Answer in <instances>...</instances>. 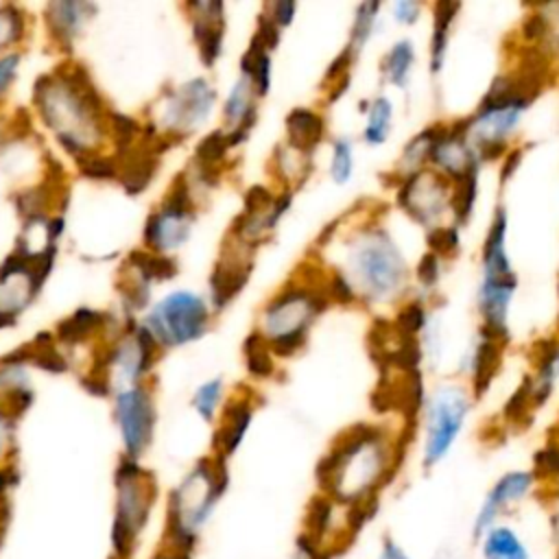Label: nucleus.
<instances>
[{
	"instance_id": "nucleus-1",
	"label": "nucleus",
	"mask_w": 559,
	"mask_h": 559,
	"mask_svg": "<svg viewBox=\"0 0 559 559\" xmlns=\"http://www.w3.org/2000/svg\"><path fill=\"white\" fill-rule=\"evenodd\" d=\"M406 456V437L384 421H358L334 437L321 454L314 478L319 493L341 509L378 507Z\"/></svg>"
},
{
	"instance_id": "nucleus-2",
	"label": "nucleus",
	"mask_w": 559,
	"mask_h": 559,
	"mask_svg": "<svg viewBox=\"0 0 559 559\" xmlns=\"http://www.w3.org/2000/svg\"><path fill=\"white\" fill-rule=\"evenodd\" d=\"M332 227L341 238L338 260L328 266L338 269L356 293L362 308H397L413 293V264L393 231L376 212H362V218L349 227ZM325 264V262H323Z\"/></svg>"
},
{
	"instance_id": "nucleus-3",
	"label": "nucleus",
	"mask_w": 559,
	"mask_h": 559,
	"mask_svg": "<svg viewBox=\"0 0 559 559\" xmlns=\"http://www.w3.org/2000/svg\"><path fill=\"white\" fill-rule=\"evenodd\" d=\"M520 61L493 76L478 105L461 120L480 164L500 162L515 146L526 114L550 79L552 61L533 48L520 46Z\"/></svg>"
},
{
	"instance_id": "nucleus-4",
	"label": "nucleus",
	"mask_w": 559,
	"mask_h": 559,
	"mask_svg": "<svg viewBox=\"0 0 559 559\" xmlns=\"http://www.w3.org/2000/svg\"><path fill=\"white\" fill-rule=\"evenodd\" d=\"M330 306L323 286V264L304 262L262 304L253 332L277 360L293 358L308 345L314 323Z\"/></svg>"
},
{
	"instance_id": "nucleus-5",
	"label": "nucleus",
	"mask_w": 559,
	"mask_h": 559,
	"mask_svg": "<svg viewBox=\"0 0 559 559\" xmlns=\"http://www.w3.org/2000/svg\"><path fill=\"white\" fill-rule=\"evenodd\" d=\"M480 273L476 286L478 330L507 343L511 341L509 314L518 293V271L509 253V214L502 203L491 212L480 253Z\"/></svg>"
},
{
	"instance_id": "nucleus-6",
	"label": "nucleus",
	"mask_w": 559,
	"mask_h": 559,
	"mask_svg": "<svg viewBox=\"0 0 559 559\" xmlns=\"http://www.w3.org/2000/svg\"><path fill=\"white\" fill-rule=\"evenodd\" d=\"M227 461L212 454L194 463L186 478L170 491L168 537L170 548L192 552L201 528L212 518L218 500L227 491Z\"/></svg>"
},
{
	"instance_id": "nucleus-7",
	"label": "nucleus",
	"mask_w": 559,
	"mask_h": 559,
	"mask_svg": "<svg viewBox=\"0 0 559 559\" xmlns=\"http://www.w3.org/2000/svg\"><path fill=\"white\" fill-rule=\"evenodd\" d=\"M474 402L463 380H443L426 393L417 415L419 463L424 469H435L450 456L465 430Z\"/></svg>"
},
{
	"instance_id": "nucleus-8",
	"label": "nucleus",
	"mask_w": 559,
	"mask_h": 559,
	"mask_svg": "<svg viewBox=\"0 0 559 559\" xmlns=\"http://www.w3.org/2000/svg\"><path fill=\"white\" fill-rule=\"evenodd\" d=\"M118 502L114 520V546L118 555H129L138 533L144 528L157 487L148 472H144L133 459H124L118 465L116 474Z\"/></svg>"
},
{
	"instance_id": "nucleus-9",
	"label": "nucleus",
	"mask_w": 559,
	"mask_h": 559,
	"mask_svg": "<svg viewBox=\"0 0 559 559\" xmlns=\"http://www.w3.org/2000/svg\"><path fill=\"white\" fill-rule=\"evenodd\" d=\"M395 207L417 227L430 231L450 221L452 183L430 168L391 181Z\"/></svg>"
},
{
	"instance_id": "nucleus-10",
	"label": "nucleus",
	"mask_w": 559,
	"mask_h": 559,
	"mask_svg": "<svg viewBox=\"0 0 559 559\" xmlns=\"http://www.w3.org/2000/svg\"><path fill=\"white\" fill-rule=\"evenodd\" d=\"M212 323V306L192 290H177L164 297L148 314V330L157 343L173 347L201 338Z\"/></svg>"
},
{
	"instance_id": "nucleus-11",
	"label": "nucleus",
	"mask_w": 559,
	"mask_h": 559,
	"mask_svg": "<svg viewBox=\"0 0 559 559\" xmlns=\"http://www.w3.org/2000/svg\"><path fill=\"white\" fill-rule=\"evenodd\" d=\"M537 487H539V483L531 469H509V472L500 474L493 480V485L487 489V493L474 515V522H472L474 542L489 526L502 522V518L511 509L526 502L537 491Z\"/></svg>"
},
{
	"instance_id": "nucleus-12",
	"label": "nucleus",
	"mask_w": 559,
	"mask_h": 559,
	"mask_svg": "<svg viewBox=\"0 0 559 559\" xmlns=\"http://www.w3.org/2000/svg\"><path fill=\"white\" fill-rule=\"evenodd\" d=\"M428 168L452 186L469 175H480L483 164L467 140L461 120H443L428 157Z\"/></svg>"
},
{
	"instance_id": "nucleus-13",
	"label": "nucleus",
	"mask_w": 559,
	"mask_h": 559,
	"mask_svg": "<svg viewBox=\"0 0 559 559\" xmlns=\"http://www.w3.org/2000/svg\"><path fill=\"white\" fill-rule=\"evenodd\" d=\"M301 533L332 559L336 555H343L356 537L347 524L345 509H341L336 502L319 491L310 498L306 507Z\"/></svg>"
},
{
	"instance_id": "nucleus-14",
	"label": "nucleus",
	"mask_w": 559,
	"mask_h": 559,
	"mask_svg": "<svg viewBox=\"0 0 559 559\" xmlns=\"http://www.w3.org/2000/svg\"><path fill=\"white\" fill-rule=\"evenodd\" d=\"M214 105V85L205 76H194L170 94L164 111V124L170 133H175V138H186L210 118Z\"/></svg>"
},
{
	"instance_id": "nucleus-15",
	"label": "nucleus",
	"mask_w": 559,
	"mask_h": 559,
	"mask_svg": "<svg viewBox=\"0 0 559 559\" xmlns=\"http://www.w3.org/2000/svg\"><path fill=\"white\" fill-rule=\"evenodd\" d=\"M253 247L238 242L236 238H227L221 258L216 260L212 275H210V306L212 310H223L229 306L247 286L249 275L253 271Z\"/></svg>"
},
{
	"instance_id": "nucleus-16",
	"label": "nucleus",
	"mask_w": 559,
	"mask_h": 559,
	"mask_svg": "<svg viewBox=\"0 0 559 559\" xmlns=\"http://www.w3.org/2000/svg\"><path fill=\"white\" fill-rule=\"evenodd\" d=\"M504 352H507V343L480 330L463 352L459 373L465 378V384L474 395V400H480L491 389L496 376L502 369Z\"/></svg>"
},
{
	"instance_id": "nucleus-17",
	"label": "nucleus",
	"mask_w": 559,
	"mask_h": 559,
	"mask_svg": "<svg viewBox=\"0 0 559 559\" xmlns=\"http://www.w3.org/2000/svg\"><path fill=\"white\" fill-rule=\"evenodd\" d=\"M122 439L129 459L140 456L153 437L155 426V408L151 402V395L144 389L127 391L118 397L116 404Z\"/></svg>"
},
{
	"instance_id": "nucleus-18",
	"label": "nucleus",
	"mask_w": 559,
	"mask_h": 559,
	"mask_svg": "<svg viewBox=\"0 0 559 559\" xmlns=\"http://www.w3.org/2000/svg\"><path fill=\"white\" fill-rule=\"evenodd\" d=\"M533 411L537 413L548 404L559 386V336H542L531 345V367L522 378Z\"/></svg>"
},
{
	"instance_id": "nucleus-19",
	"label": "nucleus",
	"mask_w": 559,
	"mask_h": 559,
	"mask_svg": "<svg viewBox=\"0 0 559 559\" xmlns=\"http://www.w3.org/2000/svg\"><path fill=\"white\" fill-rule=\"evenodd\" d=\"M258 111H260V96L255 94V90L245 76H238L223 103V122H225L223 131L227 135V144L231 151L242 146L249 140L258 122Z\"/></svg>"
},
{
	"instance_id": "nucleus-20",
	"label": "nucleus",
	"mask_w": 559,
	"mask_h": 559,
	"mask_svg": "<svg viewBox=\"0 0 559 559\" xmlns=\"http://www.w3.org/2000/svg\"><path fill=\"white\" fill-rule=\"evenodd\" d=\"M190 22L192 37L199 48V57L203 66L212 68L221 55L225 44V4L223 2H190Z\"/></svg>"
},
{
	"instance_id": "nucleus-21",
	"label": "nucleus",
	"mask_w": 559,
	"mask_h": 559,
	"mask_svg": "<svg viewBox=\"0 0 559 559\" xmlns=\"http://www.w3.org/2000/svg\"><path fill=\"white\" fill-rule=\"evenodd\" d=\"M255 417V400L251 391L231 397L221 413V424L214 432V454L229 461L231 454L242 445Z\"/></svg>"
},
{
	"instance_id": "nucleus-22",
	"label": "nucleus",
	"mask_w": 559,
	"mask_h": 559,
	"mask_svg": "<svg viewBox=\"0 0 559 559\" xmlns=\"http://www.w3.org/2000/svg\"><path fill=\"white\" fill-rule=\"evenodd\" d=\"M328 138L325 114L310 105H297L284 116V144L314 157L317 148Z\"/></svg>"
},
{
	"instance_id": "nucleus-23",
	"label": "nucleus",
	"mask_w": 559,
	"mask_h": 559,
	"mask_svg": "<svg viewBox=\"0 0 559 559\" xmlns=\"http://www.w3.org/2000/svg\"><path fill=\"white\" fill-rule=\"evenodd\" d=\"M463 4L461 2H435L430 4V37H428V70L432 76H439L445 70V59L452 41V33L459 20Z\"/></svg>"
},
{
	"instance_id": "nucleus-24",
	"label": "nucleus",
	"mask_w": 559,
	"mask_h": 559,
	"mask_svg": "<svg viewBox=\"0 0 559 559\" xmlns=\"http://www.w3.org/2000/svg\"><path fill=\"white\" fill-rule=\"evenodd\" d=\"M362 116L360 127V140L362 144L371 148H380L391 140V133L395 131V103L386 92H378L365 100H360L358 107Z\"/></svg>"
},
{
	"instance_id": "nucleus-25",
	"label": "nucleus",
	"mask_w": 559,
	"mask_h": 559,
	"mask_svg": "<svg viewBox=\"0 0 559 559\" xmlns=\"http://www.w3.org/2000/svg\"><path fill=\"white\" fill-rule=\"evenodd\" d=\"M417 57L419 52L411 37H400L393 44H389L378 63L382 85L397 92H406L417 68Z\"/></svg>"
},
{
	"instance_id": "nucleus-26",
	"label": "nucleus",
	"mask_w": 559,
	"mask_h": 559,
	"mask_svg": "<svg viewBox=\"0 0 559 559\" xmlns=\"http://www.w3.org/2000/svg\"><path fill=\"white\" fill-rule=\"evenodd\" d=\"M194 214H175L166 210H157L148 216L144 229V242L153 251H170L181 247L192 231Z\"/></svg>"
},
{
	"instance_id": "nucleus-27",
	"label": "nucleus",
	"mask_w": 559,
	"mask_h": 559,
	"mask_svg": "<svg viewBox=\"0 0 559 559\" xmlns=\"http://www.w3.org/2000/svg\"><path fill=\"white\" fill-rule=\"evenodd\" d=\"M480 559H533L520 531L507 522L489 526L478 539Z\"/></svg>"
},
{
	"instance_id": "nucleus-28",
	"label": "nucleus",
	"mask_w": 559,
	"mask_h": 559,
	"mask_svg": "<svg viewBox=\"0 0 559 559\" xmlns=\"http://www.w3.org/2000/svg\"><path fill=\"white\" fill-rule=\"evenodd\" d=\"M441 124H443V120H435V122L421 127L417 133H413L404 142V146H402V151H400V155H397V159L391 168V181L397 179V177H404V175L428 168V157H430L432 144H435V140L441 131Z\"/></svg>"
},
{
	"instance_id": "nucleus-29",
	"label": "nucleus",
	"mask_w": 559,
	"mask_h": 559,
	"mask_svg": "<svg viewBox=\"0 0 559 559\" xmlns=\"http://www.w3.org/2000/svg\"><path fill=\"white\" fill-rule=\"evenodd\" d=\"M271 173L277 181V188H288V190H299L312 175L314 170V157L304 155L288 144L280 142L271 155Z\"/></svg>"
},
{
	"instance_id": "nucleus-30",
	"label": "nucleus",
	"mask_w": 559,
	"mask_h": 559,
	"mask_svg": "<svg viewBox=\"0 0 559 559\" xmlns=\"http://www.w3.org/2000/svg\"><path fill=\"white\" fill-rule=\"evenodd\" d=\"M382 11H384V4L378 0H365L354 7L349 31H347V41L343 46L354 59H360L365 48L376 37V33L382 24Z\"/></svg>"
},
{
	"instance_id": "nucleus-31",
	"label": "nucleus",
	"mask_w": 559,
	"mask_h": 559,
	"mask_svg": "<svg viewBox=\"0 0 559 559\" xmlns=\"http://www.w3.org/2000/svg\"><path fill=\"white\" fill-rule=\"evenodd\" d=\"M240 76H245L251 83L260 100L269 96L273 85V52L253 35L240 57Z\"/></svg>"
},
{
	"instance_id": "nucleus-32",
	"label": "nucleus",
	"mask_w": 559,
	"mask_h": 559,
	"mask_svg": "<svg viewBox=\"0 0 559 559\" xmlns=\"http://www.w3.org/2000/svg\"><path fill=\"white\" fill-rule=\"evenodd\" d=\"M356 173V142L349 135H334L328 144V177L336 186H347Z\"/></svg>"
},
{
	"instance_id": "nucleus-33",
	"label": "nucleus",
	"mask_w": 559,
	"mask_h": 559,
	"mask_svg": "<svg viewBox=\"0 0 559 559\" xmlns=\"http://www.w3.org/2000/svg\"><path fill=\"white\" fill-rule=\"evenodd\" d=\"M445 264L448 262L443 258H439L437 253L424 251L421 258L413 264V293L411 295L430 304L437 288L441 286Z\"/></svg>"
},
{
	"instance_id": "nucleus-34",
	"label": "nucleus",
	"mask_w": 559,
	"mask_h": 559,
	"mask_svg": "<svg viewBox=\"0 0 559 559\" xmlns=\"http://www.w3.org/2000/svg\"><path fill=\"white\" fill-rule=\"evenodd\" d=\"M242 358H245V367L247 373L253 380H271L277 373V358L271 354L269 345L255 334L251 332L245 343H242Z\"/></svg>"
},
{
	"instance_id": "nucleus-35",
	"label": "nucleus",
	"mask_w": 559,
	"mask_h": 559,
	"mask_svg": "<svg viewBox=\"0 0 559 559\" xmlns=\"http://www.w3.org/2000/svg\"><path fill=\"white\" fill-rule=\"evenodd\" d=\"M480 192V175H469L463 181L452 186V205H450V221L465 229V225L474 218L476 203Z\"/></svg>"
},
{
	"instance_id": "nucleus-36",
	"label": "nucleus",
	"mask_w": 559,
	"mask_h": 559,
	"mask_svg": "<svg viewBox=\"0 0 559 559\" xmlns=\"http://www.w3.org/2000/svg\"><path fill=\"white\" fill-rule=\"evenodd\" d=\"M155 168L157 155L153 151H146L144 155H131L124 159V166L120 168V181L129 190V194H138L148 186Z\"/></svg>"
},
{
	"instance_id": "nucleus-37",
	"label": "nucleus",
	"mask_w": 559,
	"mask_h": 559,
	"mask_svg": "<svg viewBox=\"0 0 559 559\" xmlns=\"http://www.w3.org/2000/svg\"><path fill=\"white\" fill-rule=\"evenodd\" d=\"M105 314L103 312H94V310H76L72 317L63 319L57 325V334L61 341L66 343H79L83 338H87V334H92L94 330H98L105 323Z\"/></svg>"
},
{
	"instance_id": "nucleus-38",
	"label": "nucleus",
	"mask_w": 559,
	"mask_h": 559,
	"mask_svg": "<svg viewBox=\"0 0 559 559\" xmlns=\"http://www.w3.org/2000/svg\"><path fill=\"white\" fill-rule=\"evenodd\" d=\"M461 227L454 223H443L430 231H426V251L437 253L439 258H443L445 262L454 260L461 253Z\"/></svg>"
},
{
	"instance_id": "nucleus-39",
	"label": "nucleus",
	"mask_w": 559,
	"mask_h": 559,
	"mask_svg": "<svg viewBox=\"0 0 559 559\" xmlns=\"http://www.w3.org/2000/svg\"><path fill=\"white\" fill-rule=\"evenodd\" d=\"M223 402H225L223 378H212L203 382L192 395V406L203 421H214L218 411L223 408Z\"/></svg>"
},
{
	"instance_id": "nucleus-40",
	"label": "nucleus",
	"mask_w": 559,
	"mask_h": 559,
	"mask_svg": "<svg viewBox=\"0 0 559 559\" xmlns=\"http://www.w3.org/2000/svg\"><path fill=\"white\" fill-rule=\"evenodd\" d=\"M81 9H85L83 4H74V2H61V4H50V31L55 33L57 39L61 41H70L79 26H81Z\"/></svg>"
},
{
	"instance_id": "nucleus-41",
	"label": "nucleus",
	"mask_w": 559,
	"mask_h": 559,
	"mask_svg": "<svg viewBox=\"0 0 559 559\" xmlns=\"http://www.w3.org/2000/svg\"><path fill=\"white\" fill-rule=\"evenodd\" d=\"M131 260H138L133 262V266L138 269L140 277L144 282H151V280H168L177 273V264L175 260L166 258V255H159V253H146V251H133L131 253Z\"/></svg>"
},
{
	"instance_id": "nucleus-42",
	"label": "nucleus",
	"mask_w": 559,
	"mask_h": 559,
	"mask_svg": "<svg viewBox=\"0 0 559 559\" xmlns=\"http://www.w3.org/2000/svg\"><path fill=\"white\" fill-rule=\"evenodd\" d=\"M537 483H559V441L555 437H548V441L535 452L533 467Z\"/></svg>"
},
{
	"instance_id": "nucleus-43",
	"label": "nucleus",
	"mask_w": 559,
	"mask_h": 559,
	"mask_svg": "<svg viewBox=\"0 0 559 559\" xmlns=\"http://www.w3.org/2000/svg\"><path fill=\"white\" fill-rule=\"evenodd\" d=\"M297 11H299V4L293 0H273V2H264L258 15L284 33L295 22Z\"/></svg>"
},
{
	"instance_id": "nucleus-44",
	"label": "nucleus",
	"mask_w": 559,
	"mask_h": 559,
	"mask_svg": "<svg viewBox=\"0 0 559 559\" xmlns=\"http://www.w3.org/2000/svg\"><path fill=\"white\" fill-rule=\"evenodd\" d=\"M426 11H428V4L419 2V0H395V2L389 4V15L400 26L419 24Z\"/></svg>"
},
{
	"instance_id": "nucleus-45",
	"label": "nucleus",
	"mask_w": 559,
	"mask_h": 559,
	"mask_svg": "<svg viewBox=\"0 0 559 559\" xmlns=\"http://www.w3.org/2000/svg\"><path fill=\"white\" fill-rule=\"evenodd\" d=\"M79 168L90 179H109L118 173L116 159L114 157H103V155H83L79 159Z\"/></svg>"
},
{
	"instance_id": "nucleus-46",
	"label": "nucleus",
	"mask_w": 559,
	"mask_h": 559,
	"mask_svg": "<svg viewBox=\"0 0 559 559\" xmlns=\"http://www.w3.org/2000/svg\"><path fill=\"white\" fill-rule=\"evenodd\" d=\"M22 13L15 7H4V11H0V46L22 37Z\"/></svg>"
},
{
	"instance_id": "nucleus-47",
	"label": "nucleus",
	"mask_w": 559,
	"mask_h": 559,
	"mask_svg": "<svg viewBox=\"0 0 559 559\" xmlns=\"http://www.w3.org/2000/svg\"><path fill=\"white\" fill-rule=\"evenodd\" d=\"M31 360L46 371H55V373L66 371V360L59 356V352L52 345H35Z\"/></svg>"
},
{
	"instance_id": "nucleus-48",
	"label": "nucleus",
	"mask_w": 559,
	"mask_h": 559,
	"mask_svg": "<svg viewBox=\"0 0 559 559\" xmlns=\"http://www.w3.org/2000/svg\"><path fill=\"white\" fill-rule=\"evenodd\" d=\"M522 162H524V148L518 146V144L502 155V159H500V175H498L500 186H507L513 179V175L518 173Z\"/></svg>"
},
{
	"instance_id": "nucleus-49",
	"label": "nucleus",
	"mask_w": 559,
	"mask_h": 559,
	"mask_svg": "<svg viewBox=\"0 0 559 559\" xmlns=\"http://www.w3.org/2000/svg\"><path fill=\"white\" fill-rule=\"evenodd\" d=\"M288 559H332L328 557L321 548H317L304 533L297 535L295 539V546H293V552Z\"/></svg>"
},
{
	"instance_id": "nucleus-50",
	"label": "nucleus",
	"mask_w": 559,
	"mask_h": 559,
	"mask_svg": "<svg viewBox=\"0 0 559 559\" xmlns=\"http://www.w3.org/2000/svg\"><path fill=\"white\" fill-rule=\"evenodd\" d=\"M378 559H413V557L406 552V548L400 542H395L391 535H384Z\"/></svg>"
},
{
	"instance_id": "nucleus-51",
	"label": "nucleus",
	"mask_w": 559,
	"mask_h": 559,
	"mask_svg": "<svg viewBox=\"0 0 559 559\" xmlns=\"http://www.w3.org/2000/svg\"><path fill=\"white\" fill-rule=\"evenodd\" d=\"M20 57L17 55H9L4 59H0V94L9 87V83L15 76V68H17Z\"/></svg>"
},
{
	"instance_id": "nucleus-52",
	"label": "nucleus",
	"mask_w": 559,
	"mask_h": 559,
	"mask_svg": "<svg viewBox=\"0 0 559 559\" xmlns=\"http://www.w3.org/2000/svg\"><path fill=\"white\" fill-rule=\"evenodd\" d=\"M153 559H192V552H183V550L168 548V550H162L159 555H155Z\"/></svg>"
},
{
	"instance_id": "nucleus-53",
	"label": "nucleus",
	"mask_w": 559,
	"mask_h": 559,
	"mask_svg": "<svg viewBox=\"0 0 559 559\" xmlns=\"http://www.w3.org/2000/svg\"><path fill=\"white\" fill-rule=\"evenodd\" d=\"M550 437H555L557 441H559V417H557V424H555V428H552V435Z\"/></svg>"
},
{
	"instance_id": "nucleus-54",
	"label": "nucleus",
	"mask_w": 559,
	"mask_h": 559,
	"mask_svg": "<svg viewBox=\"0 0 559 559\" xmlns=\"http://www.w3.org/2000/svg\"><path fill=\"white\" fill-rule=\"evenodd\" d=\"M557 297H559V277H557ZM555 334L559 336V312H557V332Z\"/></svg>"
},
{
	"instance_id": "nucleus-55",
	"label": "nucleus",
	"mask_w": 559,
	"mask_h": 559,
	"mask_svg": "<svg viewBox=\"0 0 559 559\" xmlns=\"http://www.w3.org/2000/svg\"><path fill=\"white\" fill-rule=\"evenodd\" d=\"M0 520H2V515H0ZM0 537H2V522H0Z\"/></svg>"
}]
</instances>
